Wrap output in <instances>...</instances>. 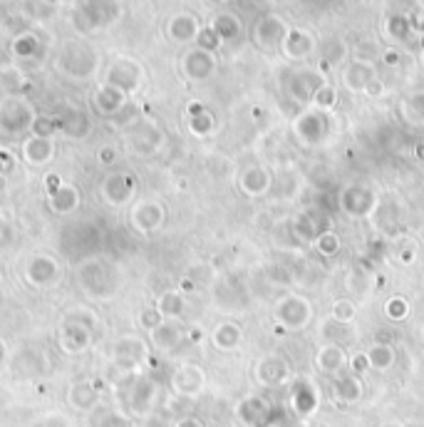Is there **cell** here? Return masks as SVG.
Masks as SVG:
<instances>
[{"instance_id": "obj_51", "label": "cell", "mask_w": 424, "mask_h": 427, "mask_svg": "<svg viewBox=\"0 0 424 427\" xmlns=\"http://www.w3.org/2000/svg\"><path fill=\"white\" fill-rule=\"evenodd\" d=\"M164 321H166V318L159 313V311H156V306H151V308H144V311L139 313V326L144 328V331H149V333L156 331V328H159Z\"/></svg>"}, {"instance_id": "obj_44", "label": "cell", "mask_w": 424, "mask_h": 427, "mask_svg": "<svg viewBox=\"0 0 424 427\" xmlns=\"http://www.w3.org/2000/svg\"><path fill=\"white\" fill-rule=\"evenodd\" d=\"M38 50H40V43L35 35H20V38H15V43H13V53L18 57H23V60L35 57Z\"/></svg>"}, {"instance_id": "obj_12", "label": "cell", "mask_w": 424, "mask_h": 427, "mask_svg": "<svg viewBox=\"0 0 424 427\" xmlns=\"http://www.w3.org/2000/svg\"><path fill=\"white\" fill-rule=\"evenodd\" d=\"M92 333L90 328L80 326V323H65L60 326V338H57V346L67 353V356H77V353H85L92 343Z\"/></svg>"}, {"instance_id": "obj_49", "label": "cell", "mask_w": 424, "mask_h": 427, "mask_svg": "<svg viewBox=\"0 0 424 427\" xmlns=\"http://www.w3.org/2000/svg\"><path fill=\"white\" fill-rule=\"evenodd\" d=\"M335 102H338V90H335L333 85H328V82L316 92V95H313V105L320 109V112L323 109H333Z\"/></svg>"}, {"instance_id": "obj_56", "label": "cell", "mask_w": 424, "mask_h": 427, "mask_svg": "<svg viewBox=\"0 0 424 427\" xmlns=\"http://www.w3.org/2000/svg\"><path fill=\"white\" fill-rule=\"evenodd\" d=\"M382 62L390 67H397L402 62V55L397 53V50H385V53H382Z\"/></svg>"}, {"instance_id": "obj_32", "label": "cell", "mask_w": 424, "mask_h": 427, "mask_svg": "<svg viewBox=\"0 0 424 427\" xmlns=\"http://www.w3.org/2000/svg\"><path fill=\"white\" fill-rule=\"evenodd\" d=\"M298 132L306 142H320L328 134V122L323 112H308L306 117L298 119Z\"/></svg>"}, {"instance_id": "obj_8", "label": "cell", "mask_w": 424, "mask_h": 427, "mask_svg": "<svg viewBox=\"0 0 424 427\" xmlns=\"http://www.w3.org/2000/svg\"><path fill=\"white\" fill-rule=\"evenodd\" d=\"M25 276L33 286L38 288H50L60 281L62 276V266L57 263V258L47 256V253H35L28 261V268H25Z\"/></svg>"}, {"instance_id": "obj_22", "label": "cell", "mask_w": 424, "mask_h": 427, "mask_svg": "<svg viewBox=\"0 0 424 427\" xmlns=\"http://www.w3.org/2000/svg\"><path fill=\"white\" fill-rule=\"evenodd\" d=\"M365 388H363V378L355 373H340L333 383V395L338 403L343 405H355L363 398Z\"/></svg>"}, {"instance_id": "obj_6", "label": "cell", "mask_w": 424, "mask_h": 427, "mask_svg": "<svg viewBox=\"0 0 424 427\" xmlns=\"http://www.w3.org/2000/svg\"><path fill=\"white\" fill-rule=\"evenodd\" d=\"M104 82H107V85H112V87H117V90L124 92V95H132V92L141 85L139 62L124 60V57H122V60H114L112 65H109Z\"/></svg>"}, {"instance_id": "obj_11", "label": "cell", "mask_w": 424, "mask_h": 427, "mask_svg": "<svg viewBox=\"0 0 424 427\" xmlns=\"http://www.w3.org/2000/svg\"><path fill=\"white\" fill-rule=\"evenodd\" d=\"M129 149L139 157H146V154L156 152L161 144V132L159 127H154L151 122H134L132 129L127 134Z\"/></svg>"}, {"instance_id": "obj_24", "label": "cell", "mask_w": 424, "mask_h": 427, "mask_svg": "<svg viewBox=\"0 0 424 427\" xmlns=\"http://www.w3.org/2000/svg\"><path fill=\"white\" fill-rule=\"evenodd\" d=\"M82 196H80V189H77L75 184H62L60 189L50 191L47 194V204H50V209L57 214V216H67V214H72L80 206Z\"/></svg>"}, {"instance_id": "obj_14", "label": "cell", "mask_w": 424, "mask_h": 427, "mask_svg": "<svg viewBox=\"0 0 424 427\" xmlns=\"http://www.w3.org/2000/svg\"><path fill=\"white\" fill-rule=\"evenodd\" d=\"M181 70H184V75L193 82L208 80V77L213 75V70H216L213 53H206V50H201V48L188 50L184 55V60H181Z\"/></svg>"}, {"instance_id": "obj_39", "label": "cell", "mask_w": 424, "mask_h": 427, "mask_svg": "<svg viewBox=\"0 0 424 427\" xmlns=\"http://www.w3.org/2000/svg\"><path fill=\"white\" fill-rule=\"evenodd\" d=\"M211 28L216 30V35L221 38V43L223 40H236L241 35V20L231 13H221L211 20Z\"/></svg>"}, {"instance_id": "obj_4", "label": "cell", "mask_w": 424, "mask_h": 427, "mask_svg": "<svg viewBox=\"0 0 424 427\" xmlns=\"http://www.w3.org/2000/svg\"><path fill=\"white\" fill-rule=\"evenodd\" d=\"M35 109L30 107V102H25L23 97H10L0 105V129L8 134H20L28 132L35 122Z\"/></svg>"}, {"instance_id": "obj_43", "label": "cell", "mask_w": 424, "mask_h": 427, "mask_svg": "<svg viewBox=\"0 0 424 427\" xmlns=\"http://www.w3.org/2000/svg\"><path fill=\"white\" fill-rule=\"evenodd\" d=\"M188 129H191L196 137H206V134L213 132V117L208 109H203V112L198 114H191L188 117Z\"/></svg>"}, {"instance_id": "obj_55", "label": "cell", "mask_w": 424, "mask_h": 427, "mask_svg": "<svg viewBox=\"0 0 424 427\" xmlns=\"http://www.w3.org/2000/svg\"><path fill=\"white\" fill-rule=\"evenodd\" d=\"M15 164V157L5 147H0V171H10Z\"/></svg>"}, {"instance_id": "obj_38", "label": "cell", "mask_w": 424, "mask_h": 427, "mask_svg": "<svg viewBox=\"0 0 424 427\" xmlns=\"http://www.w3.org/2000/svg\"><path fill=\"white\" fill-rule=\"evenodd\" d=\"M92 427H134L127 415L117 413L109 408H94L92 410Z\"/></svg>"}, {"instance_id": "obj_48", "label": "cell", "mask_w": 424, "mask_h": 427, "mask_svg": "<svg viewBox=\"0 0 424 427\" xmlns=\"http://www.w3.org/2000/svg\"><path fill=\"white\" fill-rule=\"evenodd\" d=\"M385 316L390 321H405L410 316V303H407L402 296H395L385 303Z\"/></svg>"}, {"instance_id": "obj_16", "label": "cell", "mask_w": 424, "mask_h": 427, "mask_svg": "<svg viewBox=\"0 0 424 427\" xmlns=\"http://www.w3.org/2000/svg\"><path fill=\"white\" fill-rule=\"evenodd\" d=\"M134 194V176L129 174H109L102 181V199L112 206H122Z\"/></svg>"}, {"instance_id": "obj_17", "label": "cell", "mask_w": 424, "mask_h": 427, "mask_svg": "<svg viewBox=\"0 0 424 427\" xmlns=\"http://www.w3.org/2000/svg\"><path fill=\"white\" fill-rule=\"evenodd\" d=\"M203 383H206V378H203V371L198 366H181L171 375V388L184 398H193V395L201 393Z\"/></svg>"}, {"instance_id": "obj_27", "label": "cell", "mask_w": 424, "mask_h": 427, "mask_svg": "<svg viewBox=\"0 0 424 427\" xmlns=\"http://www.w3.org/2000/svg\"><path fill=\"white\" fill-rule=\"evenodd\" d=\"M258 380L261 385H268V388H276V385H283L288 380V363L278 356H268L258 363Z\"/></svg>"}, {"instance_id": "obj_60", "label": "cell", "mask_w": 424, "mask_h": 427, "mask_svg": "<svg viewBox=\"0 0 424 427\" xmlns=\"http://www.w3.org/2000/svg\"><path fill=\"white\" fill-rule=\"evenodd\" d=\"M186 338H188L191 343H198V341L203 338V331H201V328H191V331L186 333Z\"/></svg>"}, {"instance_id": "obj_7", "label": "cell", "mask_w": 424, "mask_h": 427, "mask_svg": "<svg viewBox=\"0 0 424 427\" xmlns=\"http://www.w3.org/2000/svg\"><path fill=\"white\" fill-rule=\"evenodd\" d=\"M129 223H132V228L139 233L159 231L161 223H164V206L151 199L137 201V204L132 206V211H129Z\"/></svg>"}, {"instance_id": "obj_31", "label": "cell", "mask_w": 424, "mask_h": 427, "mask_svg": "<svg viewBox=\"0 0 424 427\" xmlns=\"http://www.w3.org/2000/svg\"><path fill=\"white\" fill-rule=\"evenodd\" d=\"M57 122H60V132L72 139H82L90 132V119H87V114L80 112V109H70V112L60 114Z\"/></svg>"}, {"instance_id": "obj_5", "label": "cell", "mask_w": 424, "mask_h": 427, "mask_svg": "<svg viewBox=\"0 0 424 427\" xmlns=\"http://www.w3.org/2000/svg\"><path fill=\"white\" fill-rule=\"evenodd\" d=\"M112 358L117 371L132 373L137 371V366L146 358V343L139 336H122L112 343Z\"/></svg>"}, {"instance_id": "obj_9", "label": "cell", "mask_w": 424, "mask_h": 427, "mask_svg": "<svg viewBox=\"0 0 424 427\" xmlns=\"http://www.w3.org/2000/svg\"><path fill=\"white\" fill-rule=\"evenodd\" d=\"M325 85V80H323V75L320 72H316V70H296V72H291V77H288V82H286V90H288V95L293 97V100H298V102H313V95H316L320 87Z\"/></svg>"}, {"instance_id": "obj_59", "label": "cell", "mask_w": 424, "mask_h": 427, "mask_svg": "<svg viewBox=\"0 0 424 427\" xmlns=\"http://www.w3.org/2000/svg\"><path fill=\"white\" fill-rule=\"evenodd\" d=\"M176 427H203V425H201V420H196V418H184L176 423Z\"/></svg>"}, {"instance_id": "obj_42", "label": "cell", "mask_w": 424, "mask_h": 427, "mask_svg": "<svg viewBox=\"0 0 424 427\" xmlns=\"http://www.w3.org/2000/svg\"><path fill=\"white\" fill-rule=\"evenodd\" d=\"M30 132L35 134V137H55L57 132H60V122H57V117H50V114H38L33 122V127H30Z\"/></svg>"}, {"instance_id": "obj_3", "label": "cell", "mask_w": 424, "mask_h": 427, "mask_svg": "<svg viewBox=\"0 0 424 427\" xmlns=\"http://www.w3.org/2000/svg\"><path fill=\"white\" fill-rule=\"evenodd\" d=\"M60 67L70 77L87 80L97 70V53L85 43H67L60 55Z\"/></svg>"}, {"instance_id": "obj_28", "label": "cell", "mask_w": 424, "mask_h": 427, "mask_svg": "<svg viewBox=\"0 0 424 427\" xmlns=\"http://www.w3.org/2000/svg\"><path fill=\"white\" fill-rule=\"evenodd\" d=\"M241 189L248 196H263L271 189V174L263 166H248L241 174Z\"/></svg>"}, {"instance_id": "obj_10", "label": "cell", "mask_w": 424, "mask_h": 427, "mask_svg": "<svg viewBox=\"0 0 424 427\" xmlns=\"http://www.w3.org/2000/svg\"><path fill=\"white\" fill-rule=\"evenodd\" d=\"M311 303H308L306 298H301V296H286V298L278 303V323L286 331H298V328H303L308 321H311Z\"/></svg>"}, {"instance_id": "obj_29", "label": "cell", "mask_w": 424, "mask_h": 427, "mask_svg": "<svg viewBox=\"0 0 424 427\" xmlns=\"http://www.w3.org/2000/svg\"><path fill=\"white\" fill-rule=\"evenodd\" d=\"M291 400L298 415H311L318 408V390L311 385V380H298V385H293Z\"/></svg>"}, {"instance_id": "obj_53", "label": "cell", "mask_w": 424, "mask_h": 427, "mask_svg": "<svg viewBox=\"0 0 424 427\" xmlns=\"http://www.w3.org/2000/svg\"><path fill=\"white\" fill-rule=\"evenodd\" d=\"M62 321H65V323H80V326L90 328V331L97 328V318H94L90 311H72V313H67Z\"/></svg>"}, {"instance_id": "obj_18", "label": "cell", "mask_w": 424, "mask_h": 427, "mask_svg": "<svg viewBox=\"0 0 424 427\" xmlns=\"http://www.w3.org/2000/svg\"><path fill=\"white\" fill-rule=\"evenodd\" d=\"M375 77H377L375 67L370 65V62L353 60V62H348L343 70V85L348 87L350 92H365Z\"/></svg>"}, {"instance_id": "obj_41", "label": "cell", "mask_w": 424, "mask_h": 427, "mask_svg": "<svg viewBox=\"0 0 424 427\" xmlns=\"http://www.w3.org/2000/svg\"><path fill=\"white\" fill-rule=\"evenodd\" d=\"M0 85H3L10 95L18 97L20 92L28 87V80H25V75L18 70V67H3V70H0Z\"/></svg>"}, {"instance_id": "obj_58", "label": "cell", "mask_w": 424, "mask_h": 427, "mask_svg": "<svg viewBox=\"0 0 424 427\" xmlns=\"http://www.w3.org/2000/svg\"><path fill=\"white\" fill-rule=\"evenodd\" d=\"M365 92H368L370 97H380V92H382V82L375 77V80L370 82V85H368V90H365Z\"/></svg>"}, {"instance_id": "obj_21", "label": "cell", "mask_w": 424, "mask_h": 427, "mask_svg": "<svg viewBox=\"0 0 424 427\" xmlns=\"http://www.w3.org/2000/svg\"><path fill=\"white\" fill-rule=\"evenodd\" d=\"M23 159L33 166H45L55 159V142L50 137H28L23 142Z\"/></svg>"}, {"instance_id": "obj_2", "label": "cell", "mask_w": 424, "mask_h": 427, "mask_svg": "<svg viewBox=\"0 0 424 427\" xmlns=\"http://www.w3.org/2000/svg\"><path fill=\"white\" fill-rule=\"evenodd\" d=\"M127 410L137 418H146L154 410L156 398H159V388L149 375H134L127 385Z\"/></svg>"}, {"instance_id": "obj_61", "label": "cell", "mask_w": 424, "mask_h": 427, "mask_svg": "<svg viewBox=\"0 0 424 427\" xmlns=\"http://www.w3.org/2000/svg\"><path fill=\"white\" fill-rule=\"evenodd\" d=\"M415 154H417V159H424V144H417Z\"/></svg>"}, {"instance_id": "obj_37", "label": "cell", "mask_w": 424, "mask_h": 427, "mask_svg": "<svg viewBox=\"0 0 424 427\" xmlns=\"http://www.w3.org/2000/svg\"><path fill=\"white\" fill-rule=\"evenodd\" d=\"M402 119L415 127H422L424 124V92H412L410 97H405L400 105Z\"/></svg>"}, {"instance_id": "obj_45", "label": "cell", "mask_w": 424, "mask_h": 427, "mask_svg": "<svg viewBox=\"0 0 424 427\" xmlns=\"http://www.w3.org/2000/svg\"><path fill=\"white\" fill-rule=\"evenodd\" d=\"M330 313H333V321L335 323H353L355 321V313H358V311H355V303L350 298H338L333 303V308H330Z\"/></svg>"}, {"instance_id": "obj_47", "label": "cell", "mask_w": 424, "mask_h": 427, "mask_svg": "<svg viewBox=\"0 0 424 427\" xmlns=\"http://www.w3.org/2000/svg\"><path fill=\"white\" fill-rule=\"evenodd\" d=\"M316 248L323 253V256H335V253L340 251V238H338V233L330 231V228H325V231H323L320 236L316 238Z\"/></svg>"}, {"instance_id": "obj_64", "label": "cell", "mask_w": 424, "mask_h": 427, "mask_svg": "<svg viewBox=\"0 0 424 427\" xmlns=\"http://www.w3.org/2000/svg\"><path fill=\"white\" fill-rule=\"evenodd\" d=\"M0 281H3V273H0Z\"/></svg>"}, {"instance_id": "obj_34", "label": "cell", "mask_w": 424, "mask_h": 427, "mask_svg": "<svg viewBox=\"0 0 424 427\" xmlns=\"http://www.w3.org/2000/svg\"><path fill=\"white\" fill-rule=\"evenodd\" d=\"M156 311H159L166 321H176L179 316H184L186 311L184 293H181V291H166V293H161L159 301H156Z\"/></svg>"}, {"instance_id": "obj_63", "label": "cell", "mask_w": 424, "mask_h": 427, "mask_svg": "<svg viewBox=\"0 0 424 427\" xmlns=\"http://www.w3.org/2000/svg\"><path fill=\"white\" fill-rule=\"evenodd\" d=\"M298 427H311V425H298Z\"/></svg>"}, {"instance_id": "obj_46", "label": "cell", "mask_w": 424, "mask_h": 427, "mask_svg": "<svg viewBox=\"0 0 424 427\" xmlns=\"http://www.w3.org/2000/svg\"><path fill=\"white\" fill-rule=\"evenodd\" d=\"M387 33L395 40H407L412 33V20L405 18V15H392V18L387 20Z\"/></svg>"}, {"instance_id": "obj_33", "label": "cell", "mask_w": 424, "mask_h": 427, "mask_svg": "<svg viewBox=\"0 0 424 427\" xmlns=\"http://www.w3.org/2000/svg\"><path fill=\"white\" fill-rule=\"evenodd\" d=\"M211 341L218 351H233L243 341V333H241V328L236 323H218L216 331L211 333Z\"/></svg>"}, {"instance_id": "obj_1", "label": "cell", "mask_w": 424, "mask_h": 427, "mask_svg": "<svg viewBox=\"0 0 424 427\" xmlns=\"http://www.w3.org/2000/svg\"><path fill=\"white\" fill-rule=\"evenodd\" d=\"M77 281H80L82 291L90 298L107 301L117 293L119 288V271L102 256H87L77 266Z\"/></svg>"}, {"instance_id": "obj_20", "label": "cell", "mask_w": 424, "mask_h": 427, "mask_svg": "<svg viewBox=\"0 0 424 427\" xmlns=\"http://www.w3.org/2000/svg\"><path fill=\"white\" fill-rule=\"evenodd\" d=\"M268 413H271L268 400L261 398V395H251V398L241 400L238 408H236V415H238V420L243 425H248V427L263 425L266 420H268Z\"/></svg>"}, {"instance_id": "obj_50", "label": "cell", "mask_w": 424, "mask_h": 427, "mask_svg": "<svg viewBox=\"0 0 424 427\" xmlns=\"http://www.w3.org/2000/svg\"><path fill=\"white\" fill-rule=\"evenodd\" d=\"M221 45V38L216 35V30L208 25V28H201L198 30V35H196V48H201V50H206V53H213V50Z\"/></svg>"}, {"instance_id": "obj_54", "label": "cell", "mask_w": 424, "mask_h": 427, "mask_svg": "<svg viewBox=\"0 0 424 427\" xmlns=\"http://www.w3.org/2000/svg\"><path fill=\"white\" fill-rule=\"evenodd\" d=\"M97 161L104 166H112L117 164V149L112 147V144H104V147L97 149Z\"/></svg>"}, {"instance_id": "obj_23", "label": "cell", "mask_w": 424, "mask_h": 427, "mask_svg": "<svg viewBox=\"0 0 424 427\" xmlns=\"http://www.w3.org/2000/svg\"><path fill=\"white\" fill-rule=\"evenodd\" d=\"M316 363H318V368H320V373H328V375H335V378H338V375L345 373V368H348L350 356L345 353V348L338 346V343H330V346H323L320 351H318Z\"/></svg>"}, {"instance_id": "obj_26", "label": "cell", "mask_w": 424, "mask_h": 427, "mask_svg": "<svg viewBox=\"0 0 424 427\" xmlns=\"http://www.w3.org/2000/svg\"><path fill=\"white\" fill-rule=\"evenodd\" d=\"M198 30H201V25H198V20L193 18V15L188 13H179L174 15V18L169 20V38L174 40V43H196V35Z\"/></svg>"}, {"instance_id": "obj_15", "label": "cell", "mask_w": 424, "mask_h": 427, "mask_svg": "<svg viewBox=\"0 0 424 427\" xmlns=\"http://www.w3.org/2000/svg\"><path fill=\"white\" fill-rule=\"evenodd\" d=\"M92 107L94 112L102 114V117H117V114L127 107V95L104 82V85H99L97 90L92 92Z\"/></svg>"}, {"instance_id": "obj_57", "label": "cell", "mask_w": 424, "mask_h": 427, "mask_svg": "<svg viewBox=\"0 0 424 427\" xmlns=\"http://www.w3.org/2000/svg\"><path fill=\"white\" fill-rule=\"evenodd\" d=\"M45 184H47V194H50V191L60 189V186H62V181H60V176H55V174H47Z\"/></svg>"}, {"instance_id": "obj_40", "label": "cell", "mask_w": 424, "mask_h": 427, "mask_svg": "<svg viewBox=\"0 0 424 427\" xmlns=\"http://www.w3.org/2000/svg\"><path fill=\"white\" fill-rule=\"evenodd\" d=\"M323 231H325V226H323V221L313 211L303 214V216L296 221V233L301 238H306V241H311V243H316V238L320 236Z\"/></svg>"}, {"instance_id": "obj_25", "label": "cell", "mask_w": 424, "mask_h": 427, "mask_svg": "<svg viewBox=\"0 0 424 427\" xmlns=\"http://www.w3.org/2000/svg\"><path fill=\"white\" fill-rule=\"evenodd\" d=\"M184 336H186L184 328H181L176 321H164L156 331L149 333L151 346H154L156 351H164V353L176 351V346L184 341Z\"/></svg>"}, {"instance_id": "obj_30", "label": "cell", "mask_w": 424, "mask_h": 427, "mask_svg": "<svg viewBox=\"0 0 424 427\" xmlns=\"http://www.w3.org/2000/svg\"><path fill=\"white\" fill-rule=\"evenodd\" d=\"M70 405L82 413H92L94 408H99V390L92 383H77L70 390Z\"/></svg>"}, {"instance_id": "obj_19", "label": "cell", "mask_w": 424, "mask_h": 427, "mask_svg": "<svg viewBox=\"0 0 424 427\" xmlns=\"http://www.w3.org/2000/svg\"><path fill=\"white\" fill-rule=\"evenodd\" d=\"M281 50L286 53V57H291V60H306V57L316 50V40H313V35L308 33V30L291 28L286 40H283Z\"/></svg>"}, {"instance_id": "obj_52", "label": "cell", "mask_w": 424, "mask_h": 427, "mask_svg": "<svg viewBox=\"0 0 424 427\" xmlns=\"http://www.w3.org/2000/svg\"><path fill=\"white\" fill-rule=\"evenodd\" d=\"M348 368H350V373H355V375H360L363 378L368 371H373L370 368V358H368V353H355V356H350V363H348Z\"/></svg>"}, {"instance_id": "obj_62", "label": "cell", "mask_w": 424, "mask_h": 427, "mask_svg": "<svg viewBox=\"0 0 424 427\" xmlns=\"http://www.w3.org/2000/svg\"><path fill=\"white\" fill-rule=\"evenodd\" d=\"M52 3H65V0H52Z\"/></svg>"}, {"instance_id": "obj_35", "label": "cell", "mask_w": 424, "mask_h": 427, "mask_svg": "<svg viewBox=\"0 0 424 427\" xmlns=\"http://www.w3.org/2000/svg\"><path fill=\"white\" fill-rule=\"evenodd\" d=\"M370 201H373V194L368 189H348L343 191V209L350 214V216H365V211L370 209Z\"/></svg>"}, {"instance_id": "obj_36", "label": "cell", "mask_w": 424, "mask_h": 427, "mask_svg": "<svg viewBox=\"0 0 424 427\" xmlns=\"http://www.w3.org/2000/svg\"><path fill=\"white\" fill-rule=\"evenodd\" d=\"M368 358H370V368H373V371L385 373L395 366V348H392L390 343H373V346L368 348Z\"/></svg>"}, {"instance_id": "obj_13", "label": "cell", "mask_w": 424, "mask_h": 427, "mask_svg": "<svg viewBox=\"0 0 424 427\" xmlns=\"http://www.w3.org/2000/svg\"><path fill=\"white\" fill-rule=\"evenodd\" d=\"M288 25L286 20L278 18V15H263V18L256 23V43L261 45V48H278L283 45V40H286L288 35Z\"/></svg>"}]
</instances>
